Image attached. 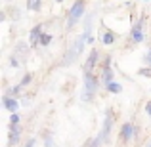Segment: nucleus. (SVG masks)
<instances>
[{
	"mask_svg": "<svg viewBox=\"0 0 151 147\" xmlns=\"http://www.w3.org/2000/svg\"><path fill=\"white\" fill-rule=\"evenodd\" d=\"M84 94H82V98H84V101H90V99L94 98V92H96L98 88V78L92 77V75H84Z\"/></svg>",
	"mask_w": 151,
	"mask_h": 147,
	"instance_id": "f257e3e1",
	"label": "nucleus"
},
{
	"mask_svg": "<svg viewBox=\"0 0 151 147\" xmlns=\"http://www.w3.org/2000/svg\"><path fill=\"white\" fill-rule=\"evenodd\" d=\"M84 42H86L84 34H81V37H78L77 40H75L73 48H71L69 52H67V57L63 59V63H65V65H67V63H71V61H73V57H75V55H78V54L82 52V48H84Z\"/></svg>",
	"mask_w": 151,
	"mask_h": 147,
	"instance_id": "f03ea898",
	"label": "nucleus"
},
{
	"mask_svg": "<svg viewBox=\"0 0 151 147\" xmlns=\"http://www.w3.org/2000/svg\"><path fill=\"white\" fill-rule=\"evenodd\" d=\"M84 14V2H77L73 8H71V11H69V19H67V27H73L75 25V21H77L81 15Z\"/></svg>",
	"mask_w": 151,
	"mask_h": 147,
	"instance_id": "7ed1b4c3",
	"label": "nucleus"
},
{
	"mask_svg": "<svg viewBox=\"0 0 151 147\" xmlns=\"http://www.w3.org/2000/svg\"><path fill=\"white\" fill-rule=\"evenodd\" d=\"M111 124H113V113H111V109H107V113H105V122H103V130H101V134H100L101 143H105L107 138H109V134H111Z\"/></svg>",
	"mask_w": 151,
	"mask_h": 147,
	"instance_id": "20e7f679",
	"label": "nucleus"
},
{
	"mask_svg": "<svg viewBox=\"0 0 151 147\" xmlns=\"http://www.w3.org/2000/svg\"><path fill=\"white\" fill-rule=\"evenodd\" d=\"M96 63H98V52L92 50V54L88 55V59H86V63H84V75H90V71L96 67Z\"/></svg>",
	"mask_w": 151,
	"mask_h": 147,
	"instance_id": "39448f33",
	"label": "nucleus"
},
{
	"mask_svg": "<svg viewBox=\"0 0 151 147\" xmlns=\"http://www.w3.org/2000/svg\"><path fill=\"white\" fill-rule=\"evenodd\" d=\"M132 134H134V126L130 124V122H124V124H122V132H121V140L128 141L130 138H132Z\"/></svg>",
	"mask_w": 151,
	"mask_h": 147,
	"instance_id": "423d86ee",
	"label": "nucleus"
},
{
	"mask_svg": "<svg viewBox=\"0 0 151 147\" xmlns=\"http://www.w3.org/2000/svg\"><path fill=\"white\" fill-rule=\"evenodd\" d=\"M142 21H144V19H140V21H138V25H134V29H132V42H142V40H144V33H142Z\"/></svg>",
	"mask_w": 151,
	"mask_h": 147,
	"instance_id": "0eeeda50",
	"label": "nucleus"
},
{
	"mask_svg": "<svg viewBox=\"0 0 151 147\" xmlns=\"http://www.w3.org/2000/svg\"><path fill=\"white\" fill-rule=\"evenodd\" d=\"M17 105H19V103L15 101V99H12V98H8V96L4 98V107H6L8 111H12V115L17 111Z\"/></svg>",
	"mask_w": 151,
	"mask_h": 147,
	"instance_id": "6e6552de",
	"label": "nucleus"
},
{
	"mask_svg": "<svg viewBox=\"0 0 151 147\" xmlns=\"http://www.w3.org/2000/svg\"><path fill=\"white\" fill-rule=\"evenodd\" d=\"M19 134H21V128H19L17 124H12V134H10V145L17 143V140H19Z\"/></svg>",
	"mask_w": 151,
	"mask_h": 147,
	"instance_id": "1a4fd4ad",
	"label": "nucleus"
},
{
	"mask_svg": "<svg viewBox=\"0 0 151 147\" xmlns=\"http://www.w3.org/2000/svg\"><path fill=\"white\" fill-rule=\"evenodd\" d=\"M40 37H42V34H40V25H35V29L33 31H31V34H29V40L31 42H40Z\"/></svg>",
	"mask_w": 151,
	"mask_h": 147,
	"instance_id": "9d476101",
	"label": "nucleus"
},
{
	"mask_svg": "<svg viewBox=\"0 0 151 147\" xmlns=\"http://www.w3.org/2000/svg\"><path fill=\"white\" fill-rule=\"evenodd\" d=\"M103 80H105V86L113 82V71L109 67H103Z\"/></svg>",
	"mask_w": 151,
	"mask_h": 147,
	"instance_id": "9b49d317",
	"label": "nucleus"
},
{
	"mask_svg": "<svg viewBox=\"0 0 151 147\" xmlns=\"http://www.w3.org/2000/svg\"><path fill=\"white\" fill-rule=\"evenodd\" d=\"M101 42H103V44H113V42H115V34L111 33V31H105L103 37H101Z\"/></svg>",
	"mask_w": 151,
	"mask_h": 147,
	"instance_id": "f8f14e48",
	"label": "nucleus"
},
{
	"mask_svg": "<svg viewBox=\"0 0 151 147\" xmlns=\"http://www.w3.org/2000/svg\"><path fill=\"white\" fill-rule=\"evenodd\" d=\"M40 6H42V2H38V0H29V2H27V8L33 10V11H38Z\"/></svg>",
	"mask_w": 151,
	"mask_h": 147,
	"instance_id": "ddd939ff",
	"label": "nucleus"
},
{
	"mask_svg": "<svg viewBox=\"0 0 151 147\" xmlns=\"http://www.w3.org/2000/svg\"><path fill=\"white\" fill-rule=\"evenodd\" d=\"M107 90H109V92H113V94H119L122 90V86L117 84V82H111V84H107Z\"/></svg>",
	"mask_w": 151,
	"mask_h": 147,
	"instance_id": "4468645a",
	"label": "nucleus"
},
{
	"mask_svg": "<svg viewBox=\"0 0 151 147\" xmlns=\"http://www.w3.org/2000/svg\"><path fill=\"white\" fill-rule=\"evenodd\" d=\"M44 141H46V147H54V141H52V136L48 132L44 134Z\"/></svg>",
	"mask_w": 151,
	"mask_h": 147,
	"instance_id": "2eb2a0df",
	"label": "nucleus"
},
{
	"mask_svg": "<svg viewBox=\"0 0 151 147\" xmlns=\"http://www.w3.org/2000/svg\"><path fill=\"white\" fill-rule=\"evenodd\" d=\"M50 40H52V37H50V34H42V37H40V44H50Z\"/></svg>",
	"mask_w": 151,
	"mask_h": 147,
	"instance_id": "dca6fc26",
	"label": "nucleus"
},
{
	"mask_svg": "<svg viewBox=\"0 0 151 147\" xmlns=\"http://www.w3.org/2000/svg\"><path fill=\"white\" fill-rule=\"evenodd\" d=\"M19 92H21V86H15V88H12V90H10L8 94H12V96H17Z\"/></svg>",
	"mask_w": 151,
	"mask_h": 147,
	"instance_id": "f3484780",
	"label": "nucleus"
},
{
	"mask_svg": "<svg viewBox=\"0 0 151 147\" xmlns=\"http://www.w3.org/2000/svg\"><path fill=\"white\" fill-rule=\"evenodd\" d=\"M31 82V75H25V77H23V80H21V84L19 86H25V84H29Z\"/></svg>",
	"mask_w": 151,
	"mask_h": 147,
	"instance_id": "a211bd4d",
	"label": "nucleus"
},
{
	"mask_svg": "<svg viewBox=\"0 0 151 147\" xmlns=\"http://www.w3.org/2000/svg\"><path fill=\"white\" fill-rule=\"evenodd\" d=\"M100 145H101V140H100V138H96V140L90 143V147H100Z\"/></svg>",
	"mask_w": 151,
	"mask_h": 147,
	"instance_id": "6ab92c4d",
	"label": "nucleus"
},
{
	"mask_svg": "<svg viewBox=\"0 0 151 147\" xmlns=\"http://www.w3.org/2000/svg\"><path fill=\"white\" fill-rule=\"evenodd\" d=\"M17 122H19V115L14 113V115H12V124H17Z\"/></svg>",
	"mask_w": 151,
	"mask_h": 147,
	"instance_id": "aec40b11",
	"label": "nucleus"
},
{
	"mask_svg": "<svg viewBox=\"0 0 151 147\" xmlns=\"http://www.w3.org/2000/svg\"><path fill=\"white\" fill-rule=\"evenodd\" d=\"M140 73H142V75H145V77H151V69H142Z\"/></svg>",
	"mask_w": 151,
	"mask_h": 147,
	"instance_id": "412c9836",
	"label": "nucleus"
},
{
	"mask_svg": "<svg viewBox=\"0 0 151 147\" xmlns=\"http://www.w3.org/2000/svg\"><path fill=\"white\" fill-rule=\"evenodd\" d=\"M145 111H147V115L151 117V101H147V105H145Z\"/></svg>",
	"mask_w": 151,
	"mask_h": 147,
	"instance_id": "4be33fe9",
	"label": "nucleus"
},
{
	"mask_svg": "<svg viewBox=\"0 0 151 147\" xmlns=\"http://www.w3.org/2000/svg\"><path fill=\"white\" fill-rule=\"evenodd\" d=\"M145 61H147V63H149V65H151V50L147 52V55H145Z\"/></svg>",
	"mask_w": 151,
	"mask_h": 147,
	"instance_id": "5701e85b",
	"label": "nucleus"
},
{
	"mask_svg": "<svg viewBox=\"0 0 151 147\" xmlns=\"http://www.w3.org/2000/svg\"><path fill=\"white\" fill-rule=\"evenodd\" d=\"M25 147H35V140H29V141H27V145Z\"/></svg>",
	"mask_w": 151,
	"mask_h": 147,
	"instance_id": "b1692460",
	"label": "nucleus"
},
{
	"mask_svg": "<svg viewBox=\"0 0 151 147\" xmlns=\"http://www.w3.org/2000/svg\"><path fill=\"white\" fill-rule=\"evenodd\" d=\"M145 147H151V140H149V141H147V145H145Z\"/></svg>",
	"mask_w": 151,
	"mask_h": 147,
	"instance_id": "393cba45",
	"label": "nucleus"
}]
</instances>
